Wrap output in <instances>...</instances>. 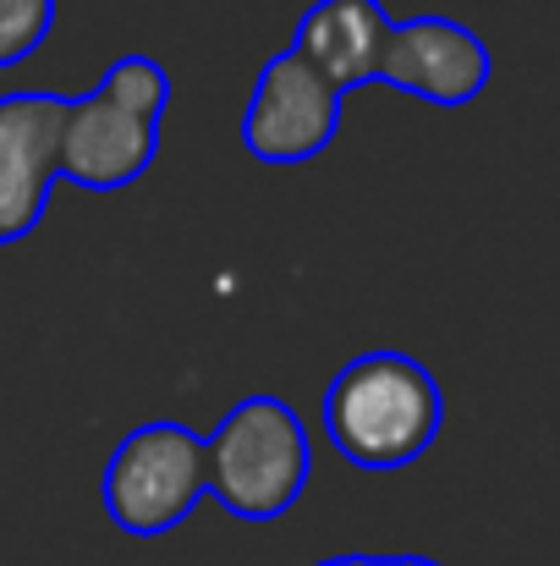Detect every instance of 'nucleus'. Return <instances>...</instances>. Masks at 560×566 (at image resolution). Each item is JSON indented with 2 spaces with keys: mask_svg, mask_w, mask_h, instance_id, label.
<instances>
[{
  "mask_svg": "<svg viewBox=\"0 0 560 566\" xmlns=\"http://www.w3.org/2000/svg\"><path fill=\"white\" fill-rule=\"evenodd\" d=\"M341 127V94L286 44L264 61L242 111V149L264 166H303L330 149Z\"/></svg>",
  "mask_w": 560,
  "mask_h": 566,
  "instance_id": "nucleus-4",
  "label": "nucleus"
},
{
  "mask_svg": "<svg viewBox=\"0 0 560 566\" xmlns=\"http://www.w3.org/2000/svg\"><path fill=\"white\" fill-rule=\"evenodd\" d=\"M160 155V122H144L105 99L99 88L83 99H66L61 144H55V177L88 192H116L138 182Z\"/></svg>",
  "mask_w": 560,
  "mask_h": 566,
  "instance_id": "nucleus-6",
  "label": "nucleus"
},
{
  "mask_svg": "<svg viewBox=\"0 0 560 566\" xmlns=\"http://www.w3.org/2000/svg\"><path fill=\"white\" fill-rule=\"evenodd\" d=\"M66 94H6L0 99V242L28 237L55 192V144Z\"/></svg>",
  "mask_w": 560,
  "mask_h": 566,
  "instance_id": "nucleus-7",
  "label": "nucleus"
},
{
  "mask_svg": "<svg viewBox=\"0 0 560 566\" xmlns=\"http://www.w3.org/2000/svg\"><path fill=\"white\" fill-rule=\"evenodd\" d=\"M105 512L127 534H171L209 495V446L187 423H138L105 462Z\"/></svg>",
  "mask_w": 560,
  "mask_h": 566,
  "instance_id": "nucleus-3",
  "label": "nucleus"
},
{
  "mask_svg": "<svg viewBox=\"0 0 560 566\" xmlns=\"http://www.w3.org/2000/svg\"><path fill=\"white\" fill-rule=\"evenodd\" d=\"M99 94L116 99L121 111L144 116V122H160L166 105H171V77H166V66L149 61V55H121V61L99 77Z\"/></svg>",
  "mask_w": 560,
  "mask_h": 566,
  "instance_id": "nucleus-9",
  "label": "nucleus"
},
{
  "mask_svg": "<svg viewBox=\"0 0 560 566\" xmlns=\"http://www.w3.org/2000/svg\"><path fill=\"white\" fill-rule=\"evenodd\" d=\"M495 55L489 44L456 17H406L390 22L379 77L429 105H473L489 88Z\"/></svg>",
  "mask_w": 560,
  "mask_h": 566,
  "instance_id": "nucleus-5",
  "label": "nucleus"
},
{
  "mask_svg": "<svg viewBox=\"0 0 560 566\" xmlns=\"http://www.w3.org/2000/svg\"><path fill=\"white\" fill-rule=\"evenodd\" d=\"M319 418H325L330 446L347 462L369 473H390V468L418 462L434 446L445 423V396H440V379L418 358L379 347V353L352 358L330 379Z\"/></svg>",
  "mask_w": 560,
  "mask_h": 566,
  "instance_id": "nucleus-1",
  "label": "nucleus"
},
{
  "mask_svg": "<svg viewBox=\"0 0 560 566\" xmlns=\"http://www.w3.org/2000/svg\"><path fill=\"white\" fill-rule=\"evenodd\" d=\"M55 28V0H0V72L28 61Z\"/></svg>",
  "mask_w": 560,
  "mask_h": 566,
  "instance_id": "nucleus-10",
  "label": "nucleus"
},
{
  "mask_svg": "<svg viewBox=\"0 0 560 566\" xmlns=\"http://www.w3.org/2000/svg\"><path fill=\"white\" fill-rule=\"evenodd\" d=\"M203 446H209V495L242 523H275L308 490L314 473L308 423L297 418V407H286L270 390L242 396Z\"/></svg>",
  "mask_w": 560,
  "mask_h": 566,
  "instance_id": "nucleus-2",
  "label": "nucleus"
},
{
  "mask_svg": "<svg viewBox=\"0 0 560 566\" xmlns=\"http://www.w3.org/2000/svg\"><path fill=\"white\" fill-rule=\"evenodd\" d=\"M384 566H440V562H429V556H390Z\"/></svg>",
  "mask_w": 560,
  "mask_h": 566,
  "instance_id": "nucleus-12",
  "label": "nucleus"
},
{
  "mask_svg": "<svg viewBox=\"0 0 560 566\" xmlns=\"http://www.w3.org/2000/svg\"><path fill=\"white\" fill-rule=\"evenodd\" d=\"M319 566H384L379 556H330V562H319Z\"/></svg>",
  "mask_w": 560,
  "mask_h": 566,
  "instance_id": "nucleus-11",
  "label": "nucleus"
},
{
  "mask_svg": "<svg viewBox=\"0 0 560 566\" xmlns=\"http://www.w3.org/2000/svg\"><path fill=\"white\" fill-rule=\"evenodd\" d=\"M390 11L379 0H314L297 22V39L292 50L336 88H358L379 77V55H384V39H390Z\"/></svg>",
  "mask_w": 560,
  "mask_h": 566,
  "instance_id": "nucleus-8",
  "label": "nucleus"
}]
</instances>
